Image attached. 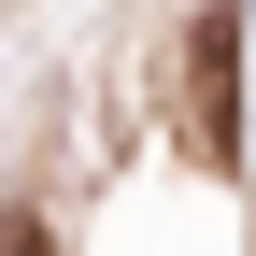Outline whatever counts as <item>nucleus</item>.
I'll use <instances>...</instances> for the list:
<instances>
[{"mask_svg": "<svg viewBox=\"0 0 256 256\" xmlns=\"http://www.w3.org/2000/svg\"><path fill=\"white\" fill-rule=\"evenodd\" d=\"M185 128H200L214 171H242V0H214L185 28Z\"/></svg>", "mask_w": 256, "mask_h": 256, "instance_id": "obj_1", "label": "nucleus"}, {"mask_svg": "<svg viewBox=\"0 0 256 256\" xmlns=\"http://www.w3.org/2000/svg\"><path fill=\"white\" fill-rule=\"evenodd\" d=\"M0 256H57V242H43V228H28V214H0Z\"/></svg>", "mask_w": 256, "mask_h": 256, "instance_id": "obj_2", "label": "nucleus"}]
</instances>
